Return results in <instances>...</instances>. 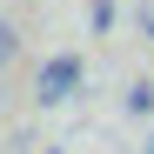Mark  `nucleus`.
<instances>
[{
    "mask_svg": "<svg viewBox=\"0 0 154 154\" xmlns=\"http://www.w3.org/2000/svg\"><path fill=\"white\" fill-rule=\"evenodd\" d=\"M81 81H87L81 54H47V60H40V74H34V100H40V107H60V100L81 94Z\"/></svg>",
    "mask_w": 154,
    "mask_h": 154,
    "instance_id": "1",
    "label": "nucleus"
},
{
    "mask_svg": "<svg viewBox=\"0 0 154 154\" xmlns=\"http://www.w3.org/2000/svg\"><path fill=\"white\" fill-rule=\"evenodd\" d=\"M127 114H154V81H134V87H127Z\"/></svg>",
    "mask_w": 154,
    "mask_h": 154,
    "instance_id": "3",
    "label": "nucleus"
},
{
    "mask_svg": "<svg viewBox=\"0 0 154 154\" xmlns=\"http://www.w3.org/2000/svg\"><path fill=\"white\" fill-rule=\"evenodd\" d=\"M141 34L154 40V0H147V7H141Z\"/></svg>",
    "mask_w": 154,
    "mask_h": 154,
    "instance_id": "5",
    "label": "nucleus"
},
{
    "mask_svg": "<svg viewBox=\"0 0 154 154\" xmlns=\"http://www.w3.org/2000/svg\"><path fill=\"white\" fill-rule=\"evenodd\" d=\"M141 154H154V141H147V147H141Z\"/></svg>",
    "mask_w": 154,
    "mask_h": 154,
    "instance_id": "6",
    "label": "nucleus"
},
{
    "mask_svg": "<svg viewBox=\"0 0 154 154\" xmlns=\"http://www.w3.org/2000/svg\"><path fill=\"white\" fill-rule=\"evenodd\" d=\"M14 54H20V27L0 20V67H14Z\"/></svg>",
    "mask_w": 154,
    "mask_h": 154,
    "instance_id": "4",
    "label": "nucleus"
},
{
    "mask_svg": "<svg viewBox=\"0 0 154 154\" xmlns=\"http://www.w3.org/2000/svg\"><path fill=\"white\" fill-rule=\"evenodd\" d=\"M107 27H114V0H87V34L100 40Z\"/></svg>",
    "mask_w": 154,
    "mask_h": 154,
    "instance_id": "2",
    "label": "nucleus"
}]
</instances>
